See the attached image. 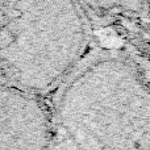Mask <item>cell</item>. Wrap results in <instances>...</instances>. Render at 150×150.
Segmentation results:
<instances>
[{"instance_id": "cell-1", "label": "cell", "mask_w": 150, "mask_h": 150, "mask_svg": "<svg viewBox=\"0 0 150 150\" xmlns=\"http://www.w3.org/2000/svg\"><path fill=\"white\" fill-rule=\"evenodd\" d=\"M54 150H150V83L121 52H93L53 99Z\"/></svg>"}, {"instance_id": "cell-3", "label": "cell", "mask_w": 150, "mask_h": 150, "mask_svg": "<svg viewBox=\"0 0 150 150\" xmlns=\"http://www.w3.org/2000/svg\"><path fill=\"white\" fill-rule=\"evenodd\" d=\"M54 120L45 98L1 83L0 150H53Z\"/></svg>"}, {"instance_id": "cell-5", "label": "cell", "mask_w": 150, "mask_h": 150, "mask_svg": "<svg viewBox=\"0 0 150 150\" xmlns=\"http://www.w3.org/2000/svg\"><path fill=\"white\" fill-rule=\"evenodd\" d=\"M53 150H54V149H53Z\"/></svg>"}, {"instance_id": "cell-2", "label": "cell", "mask_w": 150, "mask_h": 150, "mask_svg": "<svg viewBox=\"0 0 150 150\" xmlns=\"http://www.w3.org/2000/svg\"><path fill=\"white\" fill-rule=\"evenodd\" d=\"M91 38L83 3L0 0L1 83L55 93L90 55Z\"/></svg>"}, {"instance_id": "cell-4", "label": "cell", "mask_w": 150, "mask_h": 150, "mask_svg": "<svg viewBox=\"0 0 150 150\" xmlns=\"http://www.w3.org/2000/svg\"><path fill=\"white\" fill-rule=\"evenodd\" d=\"M146 16H149V17H150V1L148 3V15H146Z\"/></svg>"}]
</instances>
